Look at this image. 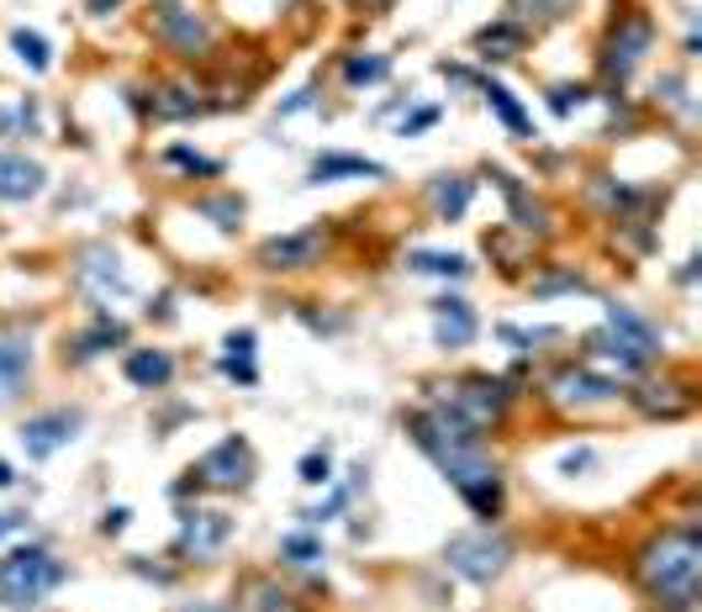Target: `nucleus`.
<instances>
[{
    "instance_id": "nucleus-1",
    "label": "nucleus",
    "mask_w": 702,
    "mask_h": 612,
    "mask_svg": "<svg viewBox=\"0 0 702 612\" xmlns=\"http://www.w3.org/2000/svg\"><path fill=\"white\" fill-rule=\"evenodd\" d=\"M634 570H639L645 591L655 597V608L692 612L698 608V581H702V528L698 523L660 528L634 555Z\"/></svg>"
},
{
    "instance_id": "nucleus-2",
    "label": "nucleus",
    "mask_w": 702,
    "mask_h": 612,
    "mask_svg": "<svg viewBox=\"0 0 702 612\" xmlns=\"http://www.w3.org/2000/svg\"><path fill=\"white\" fill-rule=\"evenodd\" d=\"M597 359H613L623 375H645L655 359H660V327L649 318H639L634 307L623 301H608L602 307V327L587 338Z\"/></svg>"
},
{
    "instance_id": "nucleus-3",
    "label": "nucleus",
    "mask_w": 702,
    "mask_h": 612,
    "mask_svg": "<svg viewBox=\"0 0 702 612\" xmlns=\"http://www.w3.org/2000/svg\"><path fill=\"white\" fill-rule=\"evenodd\" d=\"M64 559H54L48 549H37V544H22V549H11V555L0 559V602L5 608H37L54 586H64Z\"/></svg>"
},
{
    "instance_id": "nucleus-4",
    "label": "nucleus",
    "mask_w": 702,
    "mask_h": 612,
    "mask_svg": "<svg viewBox=\"0 0 702 612\" xmlns=\"http://www.w3.org/2000/svg\"><path fill=\"white\" fill-rule=\"evenodd\" d=\"M444 565L455 570L459 581L491 586V581H502V570L513 565V538H508V533H497L491 523L465 528V533H455V538L444 544Z\"/></svg>"
},
{
    "instance_id": "nucleus-5",
    "label": "nucleus",
    "mask_w": 702,
    "mask_h": 612,
    "mask_svg": "<svg viewBox=\"0 0 702 612\" xmlns=\"http://www.w3.org/2000/svg\"><path fill=\"white\" fill-rule=\"evenodd\" d=\"M655 48V22H649V11H628L619 16V27L608 32V43H602V75L608 85H628L634 80V69L645 64V54Z\"/></svg>"
},
{
    "instance_id": "nucleus-6",
    "label": "nucleus",
    "mask_w": 702,
    "mask_h": 612,
    "mask_svg": "<svg viewBox=\"0 0 702 612\" xmlns=\"http://www.w3.org/2000/svg\"><path fill=\"white\" fill-rule=\"evenodd\" d=\"M233 538V518L212 512V507H186L180 512V533H175V555L196 559V565H212Z\"/></svg>"
},
{
    "instance_id": "nucleus-7",
    "label": "nucleus",
    "mask_w": 702,
    "mask_h": 612,
    "mask_svg": "<svg viewBox=\"0 0 702 612\" xmlns=\"http://www.w3.org/2000/svg\"><path fill=\"white\" fill-rule=\"evenodd\" d=\"M190 476L201 480V486H216V491H244L248 480H254V449H248V438H222L212 449L196 459V470Z\"/></svg>"
},
{
    "instance_id": "nucleus-8",
    "label": "nucleus",
    "mask_w": 702,
    "mask_h": 612,
    "mask_svg": "<svg viewBox=\"0 0 702 612\" xmlns=\"http://www.w3.org/2000/svg\"><path fill=\"white\" fill-rule=\"evenodd\" d=\"M323 227H301V233H275V238L259 243V269H270V275H297V269H312L323 259Z\"/></svg>"
},
{
    "instance_id": "nucleus-9",
    "label": "nucleus",
    "mask_w": 702,
    "mask_h": 612,
    "mask_svg": "<svg viewBox=\"0 0 702 612\" xmlns=\"http://www.w3.org/2000/svg\"><path fill=\"white\" fill-rule=\"evenodd\" d=\"M508 401H513V380L508 375H465L455 386V397H449V407L465 412L476 427H487L508 412Z\"/></svg>"
},
{
    "instance_id": "nucleus-10",
    "label": "nucleus",
    "mask_w": 702,
    "mask_h": 612,
    "mask_svg": "<svg viewBox=\"0 0 702 612\" xmlns=\"http://www.w3.org/2000/svg\"><path fill=\"white\" fill-rule=\"evenodd\" d=\"M549 397L570 407V412H587V407H602V401H619V380L592 370V365H566L549 380Z\"/></svg>"
},
{
    "instance_id": "nucleus-11",
    "label": "nucleus",
    "mask_w": 702,
    "mask_h": 612,
    "mask_svg": "<svg viewBox=\"0 0 702 612\" xmlns=\"http://www.w3.org/2000/svg\"><path fill=\"white\" fill-rule=\"evenodd\" d=\"M80 412H64V407H54V412H37V418H27V423L16 427V438H22V449H27V459H54L64 444H75L80 438Z\"/></svg>"
},
{
    "instance_id": "nucleus-12",
    "label": "nucleus",
    "mask_w": 702,
    "mask_h": 612,
    "mask_svg": "<svg viewBox=\"0 0 702 612\" xmlns=\"http://www.w3.org/2000/svg\"><path fill=\"white\" fill-rule=\"evenodd\" d=\"M154 32H159V43H169V54L180 58L212 54V27L196 11H186V5H159L154 11Z\"/></svg>"
},
{
    "instance_id": "nucleus-13",
    "label": "nucleus",
    "mask_w": 702,
    "mask_h": 612,
    "mask_svg": "<svg viewBox=\"0 0 702 612\" xmlns=\"http://www.w3.org/2000/svg\"><path fill=\"white\" fill-rule=\"evenodd\" d=\"M75 280H80L85 291L96 296V307H107L111 296H133V280H127V269H122V259L111 254L107 243L85 248V254H80V265H75Z\"/></svg>"
},
{
    "instance_id": "nucleus-14",
    "label": "nucleus",
    "mask_w": 702,
    "mask_h": 612,
    "mask_svg": "<svg viewBox=\"0 0 702 612\" xmlns=\"http://www.w3.org/2000/svg\"><path fill=\"white\" fill-rule=\"evenodd\" d=\"M481 333V318H476V307L465 301V296L444 291L438 301H433V344L438 348H470V338Z\"/></svg>"
},
{
    "instance_id": "nucleus-15",
    "label": "nucleus",
    "mask_w": 702,
    "mask_h": 612,
    "mask_svg": "<svg viewBox=\"0 0 702 612\" xmlns=\"http://www.w3.org/2000/svg\"><path fill=\"white\" fill-rule=\"evenodd\" d=\"M338 180H391V169L380 159H365V154H338V148H327V154L312 159L307 186H338Z\"/></svg>"
},
{
    "instance_id": "nucleus-16",
    "label": "nucleus",
    "mask_w": 702,
    "mask_h": 612,
    "mask_svg": "<svg viewBox=\"0 0 702 612\" xmlns=\"http://www.w3.org/2000/svg\"><path fill=\"white\" fill-rule=\"evenodd\" d=\"M491 186L508 196V212H513V227H517V233H528V238H544V233H549V207H544L534 190L517 186L508 169H491Z\"/></svg>"
},
{
    "instance_id": "nucleus-17",
    "label": "nucleus",
    "mask_w": 702,
    "mask_h": 612,
    "mask_svg": "<svg viewBox=\"0 0 702 612\" xmlns=\"http://www.w3.org/2000/svg\"><path fill=\"white\" fill-rule=\"evenodd\" d=\"M628 401L645 412V418H666V423H676V418H687L692 412V391L687 386H676V380H645V386H634L628 391Z\"/></svg>"
},
{
    "instance_id": "nucleus-18",
    "label": "nucleus",
    "mask_w": 702,
    "mask_h": 612,
    "mask_svg": "<svg viewBox=\"0 0 702 612\" xmlns=\"http://www.w3.org/2000/svg\"><path fill=\"white\" fill-rule=\"evenodd\" d=\"M122 344H127V322L111 318L107 307H96V322L69 344V359H75V365H90V359H101L107 348H122Z\"/></svg>"
},
{
    "instance_id": "nucleus-19",
    "label": "nucleus",
    "mask_w": 702,
    "mask_h": 612,
    "mask_svg": "<svg viewBox=\"0 0 702 612\" xmlns=\"http://www.w3.org/2000/svg\"><path fill=\"white\" fill-rule=\"evenodd\" d=\"M48 186V169L27 154H0V201H32Z\"/></svg>"
},
{
    "instance_id": "nucleus-20",
    "label": "nucleus",
    "mask_w": 702,
    "mask_h": 612,
    "mask_svg": "<svg viewBox=\"0 0 702 612\" xmlns=\"http://www.w3.org/2000/svg\"><path fill=\"white\" fill-rule=\"evenodd\" d=\"M122 375L133 380L137 391H164L175 380V359H169V348H127Z\"/></svg>"
},
{
    "instance_id": "nucleus-21",
    "label": "nucleus",
    "mask_w": 702,
    "mask_h": 612,
    "mask_svg": "<svg viewBox=\"0 0 702 612\" xmlns=\"http://www.w3.org/2000/svg\"><path fill=\"white\" fill-rule=\"evenodd\" d=\"M470 201H476V186L465 175H433L428 180V207L438 222H459L470 212Z\"/></svg>"
},
{
    "instance_id": "nucleus-22",
    "label": "nucleus",
    "mask_w": 702,
    "mask_h": 612,
    "mask_svg": "<svg viewBox=\"0 0 702 612\" xmlns=\"http://www.w3.org/2000/svg\"><path fill=\"white\" fill-rule=\"evenodd\" d=\"M481 96H487L491 116H497V122H502V127H508L517 143H528V137H534V116L523 111V101H517V96L502 80H481Z\"/></svg>"
},
{
    "instance_id": "nucleus-23",
    "label": "nucleus",
    "mask_w": 702,
    "mask_h": 612,
    "mask_svg": "<svg viewBox=\"0 0 702 612\" xmlns=\"http://www.w3.org/2000/svg\"><path fill=\"white\" fill-rule=\"evenodd\" d=\"M148 111H154L159 122H190V116H201V111H207V101H201L190 85H159V90H154V101H148Z\"/></svg>"
},
{
    "instance_id": "nucleus-24",
    "label": "nucleus",
    "mask_w": 702,
    "mask_h": 612,
    "mask_svg": "<svg viewBox=\"0 0 702 612\" xmlns=\"http://www.w3.org/2000/svg\"><path fill=\"white\" fill-rule=\"evenodd\" d=\"M32 375V344L27 338H0V397H16V386Z\"/></svg>"
},
{
    "instance_id": "nucleus-25",
    "label": "nucleus",
    "mask_w": 702,
    "mask_h": 612,
    "mask_svg": "<svg viewBox=\"0 0 702 612\" xmlns=\"http://www.w3.org/2000/svg\"><path fill=\"white\" fill-rule=\"evenodd\" d=\"M523 43H528V32L517 22H491V27L476 32V54L481 58H513L523 54Z\"/></svg>"
},
{
    "instance_id": "nucleus-26",
    "label": "nucleus",
    "mask_w": 702,
    "mask_h": 612,
    "mask_svg": "<svg viewBox=\"0 0 702 612\" xmlns=\"http://www.w3.org/2000/svg\"><path fill=\"white\" fill-rule=\"evenodd\" d=\"M406 269H412V275H438V280H465V275H470V259H465V254H438V248H412V254H406Z\"/></svg>"
},
{
    "instance_id": "nucleus-27",
    "label": "nucleus",
    "mask_w": 702,
    "mask_h": 612,
    "mask_svg": "<svg viewBox=\"0 0 702 612\" xmlns=\"http://www.w3.org/2000/svg\"><path fill=\"white\" fill-rule=\"evenodd\" d=\"M280 559L291 565V570H312V565H323V538H317V528H297L280 538Z\"/></svg>"
},
{
    "instance_id": "nucleus-28",
    "label": "nucleus",
    "mask_w": 702,
    "mask_h": 612,
    "mask_svg": "<svg viewBox=\"0 0 702 612\" xmlns=\"http://www.w3.org/2000/svg\"><path fill=\"white\" fill-rule=\"evenodd\" d=\"M43 127V111L32 96H16L11 107H0V137H37Z\"/></svg>"
},
{
    "instance_id": "nucleus-29",
    "label": "nucleus",
    "mask_w": 702,
    "mask_h": 612,
    "mask_svg": "<svg viewBox=\"0 0 702 612\" xmlns=\"http://www.w3.org/2000/svg\"><path fill=\"white\" fill-rule=\"evenodd\" d=\"M11 48H16V58L27 64L32 75H43V69L54 64V48H48V37H43V32H32V27H16V32H11Z\"/></svg>"
},
{
    "instance_id": "nucleus-30",
    "label": "nucleus",
    "mask_w": 702,
    "mask_h": 612,
    "mask_svg": "<svg viewBox=\"0 0 702 612\" xmlns=\"http://www.w3.org/2000/svg\"><path fill=\"white\" fill-rule=\"evenodd\" d=\"M164 164L186 169L190 180H216V175H222V159H207V154H196L186 143H169V148H164Z\"/></svg>"
},
{
    "instance_id": "nucleus-31",
    "label": "nucleus",
    "mask_w": 702,
    "mask_h": 612,
    "mask_svg": "<svg viewBox=\"0 0 702 612\" xmlns=\"http://www.w3.org/2000/svg\"><path fill=\"white\" fill-rule=\"evenodd\" d=\"M386 75H391V58L386 54H349L344 58V80H349L354 90H359V85H380Z\"/></svg>"
},
{
    "instance_id": "nucleus-32",
    "label": "nucleus",
    "mask_w": 702,
    "mask_h": 612,
    "mask_svg": "<svg viewBox=\"0 0 702 612\" xmlns=\"http://www.w3.org/2000/svg\"><path fill=\"white\" fill-rule=\"evenodd\" d=\"M196 212L212 216L222 233H238V227H244V201H238V196H207V201H201Z\"/></svg>"
},
{
    "instance_id": "nucleus-33",
    "label": "nucleus",
    "mask_w": 702,
    "mask_h": 612,
    "mask_svg": "<svg viewBox=\"0 0 702 612\" xmlns=\"http://www.w3.org/2000/svg\"><path fill=\"white\" fill-rule=\"evenodd\" d=\"M566 5L570 0H508V11H513L508 22H517V27L523 22H555V16H566Z\"/></svg>"
},
{
    "instance_id": "nucleus-34",
    "label": "nucleus",
    "mask_w": 702,
    "mask_h": 612,
    "mask_svg": "<svg viewBox=\"0 0 702 612\" xmlns=\"http://www.w3.org/2000/svg\"><path fill=\"white\" fill-rule=\"evenodd\" d=\"M297 476H301V486H333V449H327V444L307 449L297 465Z\"/></svg>"
},
{
    "instance_id": "nucleus-35",
    "label": "nucleus",
    "mask_w": 702,
    "mask_h": 612,
    "mask_svg": "<svg viewBox=\"0 0 702 612\" xmlns=\"http://www.w3.org/2000/svg\"><path fill=\"white\" fill-rule=\"evenodd\" d=\"M344 507H349V486H333V491H327V502L301 507V528H323V523H333Z\"/></svg>"
},
{
    "instance_id": "nucleus-36",
    "label": "nucleus",
    "mask_w": 702,
    "mask_h": 612,
    "mask_svg": "<svg viewBox=\"0 0 702 612\" xmlns=\"http://www.w3.org/2000/svg\"><path fill=\"white\" fill-rule=\"evenodd\" d=\"M587 101H592L587 85H549V111H555V116H576Z\"/></svg>"
},
{
    "instance_id": "nucleus-37",
    "label": "nucleus",
    "mask_w": 702,
    "mask_h": 612,
    "mask_svg": "<svg viewBox=\"0 0 702 612\" xmlns=\"http://www.w3.org/2000/svg\"><path fill=\"white\" fill-rule=\"evenodd\" d=\"M248 612H297V602H291L280 586L254 581V591H248Z\"/></svg>"
},
{
    "instance_id": "nucleus-38",
    "label": "nucleus",
    "mask_w": 702,
    "mask_h": 612,
    "mask_svg": "<svg viewBox=\"0 0 702 612\" xmlns=\"http://www.w3.org/2000/svg\"><path fill=\"white\" fill-rule=\"evenodd\" d=\"M560 291H587V280L576 269H544L534 280V296H560Z\"/></svg>"
},
{
    "instance_id": "nucleus-39",
    "label": "nucleus",
    "mask_w": 702,
    "mask_h": 612,
    "mask_svg": "<svg viewBox=\"0 0 702 612\" xmlns=\"http://www.w3.org/2000/svg\"><path fill=\"white\" fill-rule=\"evenodd\" d=\"M438 116H444L438 107H417L412 116H402V137H417V133H428V127H438Z\"/></svg>"
},
{
    "instance_id": "nucleus-40",
    "label": "nucleus",
    "mask_w": 702,
    "mask_h": 612,
    "mask_svg": "<svg viewBox=\"0 0 702 612\" xmlns=\"http://www.w3.org/2000/svg\"><path fill=\"white\" fill-rule=\"evenodd\" d=\"M254 344H259V333L254 327H238V333H227V359H254Z\"/></svg>"
},
{
    "instance_id": "nucleus-41",
    "label": "nucleus",
    "mask_w": 702,
    "mask_h": 612,
    "mask_svg": "<svg viewBox=\"0 0 702 612\" xmlns=\"http://www.w3.org/2000/svg\"><path fill=\"white\" fill-rule=\"evenodd\" d=\"M222 375H227V380H238V386H254V380H259L254 359H227V354H222Z\"/></svg>"
},
{
    "instance_id": "nucleus-42",
    "label": "nucleus",
    "mask_w": 702,
    "mask_h": 612,
    "mask_svg": "<svg viewBox=\"0 0 702 612\" xmlns=\"http://www.w3.org/2000/svg\"><path fill=\"white\" fill-rule=\"evenodd\" d=\"M127 523H133V507H107V512H101V533H107V538H116Z\"/></svg>"
},
{
    "instance_id": "nucleus-43",
    "label": "nucleus",
    "mask_w": 702,
    "mask_h": 612,
    "mask_svg": "<svg viewBox=\"0 0 702 612\" xmlns=\"http://www.w3.org/2000/svg\"><path fill=\"white\" fill-rule=\"evenodd\" d=\"M592 465H597L592 449H570L566 459H560V476H581V470H592Z\"/></svg>"
},
{
    "instance_id": "nucleus-44",
    "label": "nucleus",
    "mask_w": 702,
    "mask_h": 612,
    "mask_svg": "<svg viewBox=\"0 0 702 612\" xmlns=\"http://www.w3.org/2000/svg\"><path fill=\"white\" fill-rule=\"evenodd\" d=\"M312 101H317V85H307V90H297V96H291V101L280 107V116H297V111H307Z\"/></svg>"
},
{
    "instance_id": "nucleus-45",
    "label": "nucleus",
    "mask_w": 702,
    "mask_h": 612,
    "mask_svg": "<svg viewBox=\"0 0 702 612\" xmlns=\"http://www.w3.org/2000/svg\"><path fill=\"white\" fill-rule=\"evenodd\" d=\"M22 528H27V512H0V538H11Z\"/></svg>"
},
{
    "instance_id": "nucleus-46",
    "label": "nucleus",
    "mask_w": 702,
    "mask_h": 612,
    "mask_svg": "<svg viewBox=\"0 0 702 612\" xmlns=\"http://www.w3.org/2000/svg\"><path fill=\"white\" fill-rule=\"evenodd\" d=\"M116 5H122V0H85V11H90V16H111Z\"/></svg>"
},
{
    "instance_id": "nucleus-47",
    "label": "nucleus",
    "mask_w": 702,
    "mask_h": 612,
    "mask_svg": "<svg viewBox=\"0 0 702 612\" xmlns=\"http://www.w3.org/2000/svg\"><path fill=\"white\" fill-rule=\"evenodd\" d=\"M5 486H16V470H11V465L0 459V491H5Z\"/></svg>"
},
{
    "instance_id": "nucleus-48",
    "label": "nucleus",
    "mask_w": 702,
    "mask_h": 612,
    "mask_svg": "<svg viewBox=\"0 0 702 612\" xmlns=\"http://www.w3.org/2000/svg\"><path fill=\"white\" fill-rule=\"evenodd\" d=\"M180 612H227V608H216V602H196V608H180Z\"/></svg>"
},
{
    "instance_id": "nucleus-49",
    "label": "nucleus",
    "mask_w": 702,
    "mask_h": 612,
    "mask_svg": "<svg viewBox=\"0 0 702 612\" xmlns=\"http://www.w3.org/2000/svg\"><path fill=\"white\" fill-rule=\"evenodd\" d=\"M349 5H380V11H386V5H391V0H349Z\"/></svg>"
}]
</instances>
